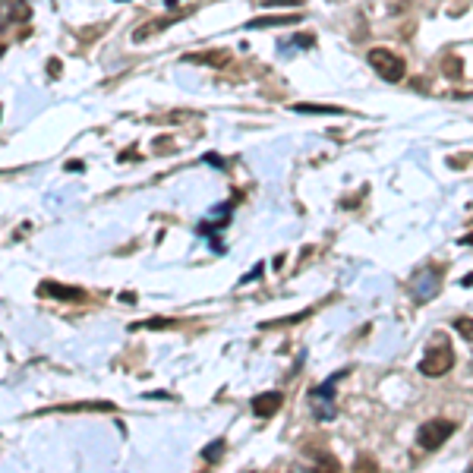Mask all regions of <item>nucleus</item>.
<instances>
[{"label":"nucleus","instance_id":"f257e3e1","mask_svg":"<svg viewBox=\"0 0 473 473\" xmlns=\"http://www.w3.org/2000/svg\"><path fill=\"white\" fill-rule=\"evenodd\" d=\"M455 429H457L455 420H445V417L426 420V423L417 429V445H420V451H435V448H442V445H445V442L451 439V435H455Z\"/></svg>","mask_w":473,"mask_h":473},{"label":"nucleus","instance_id":"f03ea898","mask_svg":"<svg viewBox=\"0 0 473 473\" xmlns=\"http://www.w3.org/2000/svg\"><path fill=\"white\" fill-rule=\"evenodd\" d=\"M366 60H369V67H373L378 76L385 79V83H401L404 73H407L404 60H401L398 54H391L388 48H373V51L366 54Z\"/></svg>","mask_w":473,"mask_h":473},{"label":"nucleus","instance_id":"7ed1b4c3","mask_svg":"<svg viewBox=\"0 0 473 473\" xmlns=\"http://www.w3.org/2000/svg\"><path fill=\"white\" fill-rule=\"evenodd\" d=\"M451 366H455V351H451V344H445V341L439 338L432 347H429L423 363H420V373L429 376V378H439V376H445Z\"/></svg>","mask_w":473,"mask_h":473},{"label":"nucleus","instance_id":"20e7f679","mask_svg":"<svg viewBox=\"0 0 473 473\" xmlns=\"http://www.w3.org/2000/svg\"><path fill=\"white\" fill-rule=\"evenodd\" d=\"M439 284H442V272H439V268H423V272H417V275H413V281H410L413 300H417V303L432 300V297L439 294Z\"/></svg>","mask_w":473,"mask_h":473},{"label":"nucleus","instance_id":"39448f33","mask_svg":"<svg viewBox=\"0 0 473 473\" xmlns=\"http://www.w3.org/2000/svg\"><path fill=\"white\" fill-rule=\"evenodd\" d=\"M28 16H32V6L26 0H0V28L10 23H26Z\"/></svg>","mask_w":473,"mask_h":473},{"label":"nucleus","instance_id":"423d86ee","mask_svg":"<svg viewBox=\"0 0 473 473\" xmlns=\"http://www.w3.org/2000/svg\"><path fill=\"white\" fill-rule=\"evenodd\" d=\"M38 297H54V300H70V303L85 300V294L79 287H67V284H57V281H41Z\"/></svg>","mask_w":473,"mask_h":473},{"label":"nucleus","instance_id":"0eeeda50","mask_svg":"<svg viewBox=\"0 0 473 473\" xmlns=\"http://www.w3.org/2000/svg\"><path fill=\"white\" fill-rule=\"evenodd\" d=\"M331 398H334L331 382H329V385H322V388H312L309 401H312V410H316V417H319V420H331V417H334Z\"/></svg>","mask_w":473,"mask_h":473},{"label":"nucleus","instance_id":"6e6552de","mask_svg":"<svg viewBox=\"0 0 473 473\" xmlns=\"http://www.w3.org/2000/svg\"><path fill=\"white\" fill-rule=\"evenodd\" d=\"M281 404H284V395H281V391H265V395H256V398H253V413L265 420V417H272V413H278Z\"/></svg>","mask_w":473,"mask_h":473},{"label":"nucleus","instance_id":"1a4fd4ad","mask_svg":"<svg viewBox=\"0 0 473 473\" xmlns=\"http://www.w3.org/2000/svg\"><path fill=\"white\" fill-rule=\"evenodd\" d=\"M177 19H184V16H167V19H155V23H145V26H139V28L133 32V41H136V45H142V41L149 38V35L164 32V28L171 26V23H177Z\"/></svg>","mask_w":473,"mask_h":473},{"label":"nucleus","instance_id":"9d476101","mask_svg":"<svg viewBox=\"0 0 473 473\" xmlns=\"http://www.w3.org/2000/svg\"><path fill=\"white\" fill-rule=\"evenodd\" d=\"M303 16H297V13H290V16H259V19H250L246 23V28H275V26H294V23H300Z\"/></svg>","mask_w":473,"mask_h":473},{"label":"nucleus","instance_id":"9b49d317","mask_svg":"<svg viewBox=\"0 0 473 473\" xmlns=\"http://www.w3.org/2000/svg\"><path fill=\"white\" fill-rule=\"evenodd\" d=\"M60 413H83V410H95V413H111L114 404L111 401H92V404H63L57 407Z\"/></svg>","mask_w":473,"mask_h":473},{"label":"nucleus","instance_id":"f8f14e48","mask_svg":"<svg viewBox=\"0 0 473 473\" xmlns=\"http://www.w3.org/2000/svg\"><path fill=\"white\" fill-rule=\"evenodd\" d=\"M186 60H199V63H212V67H228V51H212V54H193Z\"/></svg>","mask_w":473,"mask_h":473},{"label":"nucleus","instance_id":"ddd939ff","mask_svg":"<svg viewBox=\"0 0 473 473\" xmlns=\"http://www.w3.org/2000/svg\"><path fill=\"white\" fill-rule=\"evenodd\" d=\"M294 111L297 114H341V107L338 105H294Z\"/></svg>","mask_w":473,"mask_h":473},{"label":"nucleus","instance_id":"4468645a","mask_svg":"<svg viewBox=\"0 0 473 473\" xmlns=\"http://www.w3.org/2000/svg\"><path fill=\"white\" fill-rule=\"evenodd\" d=\"M455 331L461 334V338H467L470 344H473V319H467V316H457V319H455Z\"/></svg>","mask_w":473,"mask_h":473},{"label":"nucleus","instance_id":"2eb2a0df","mask_svg":"<svg viewBox=\"0 0 473 473\" xmlns=\"http://www.w3.org/2000/svg\"><path fill=\"white\" fill-rule=\"evenodd\" d=\"M221 451H224V442H221V439H215L212 445H208L206 451H202V461H206V464H218V457H221Z\"/></svg>","mask_w":473,"mask_h":473},{"label":"nucleus","instance_id":"dca6fc26","mask_svg":"<svg viewBox=\"0 0 473 473\" xmlns=\"http://www.w3.org/2000/svg\"><path fill=\"white\" fill-rule=\"evenodd\" d=\"M174 325H177L174 319H149V322H136L133 331L136 329H174Z\"/></svg>","mask_w":473,"mask_h":473},{"label":"nucleus","instance_id":"f3484780","mask_svg":"<svg viewBox=\"0 0 473 473\" xmlns=\"http://www.w3.org/2000/svg\"><path fill=\"white\" fill-rule=\"evenodd\" d=\"M445 76H461V60H457V57H455V60H451V57H445Z\"/></svg>","mask_w":473,"mask_h":473},{"label":"nucleus","instance_id":"a211bd4d","mask_svg":"<svg viewBox=\"0 0 473 473\" xmlns=\"http://www.w3.org/2000/svg\"><path fill=\"white\" fill-rule=\"evenodd\" d=\"M290 41H294L297 48H312V45H316V35H294Z\"/></svg>","mask_w":473,"mask_h":473},{"label":"nucleus","instance_id":"6ab92c4d","mask_svg":"<svg viewBox=\"0 0 473 473\" xmlns=\"http://www.w3.org/2000/svg\"><path fill=\"white\" fill-rule=\"evenodd\" d=\"M265 6H300V0H265Z\"/></svg>","mask_w":473,"mask_h":473},{"label":"nucleus","instance_id":"aec40b11","mask_svg":"<svg viewBox=\"0 0 473 473\" xmlns=\"http://www.w3.org/2000/svg\"><path fill=\"white\" fill-rule=\"evenodd\" d=\"M48 73L51 76H60V60H48Z\"/></svg>","mask_w":473,"mask_h":473},{"label":"nucleus","instance_id":"412c9836","mask_svg":"<svg viewBox=\"0 0 473 473\" xmlns=\"http://www.w3.org/2000/svg\"><path fill=\"white\" fill-rule=\"evenodd\" d=\"M174 4H177V0H167V6H174Z\"/></svg>","mask_w":473,"mask_h":473},{"label":"nucleus","instance_id":"4be33fe9","mask_svg":"<svg viewBox=\"0 0 473 473\" xmlns=\"http://www.w3.org/2000/svg\"><path fill=\"white\" fill-rule=\"evenodd\" d=\"M4 51H6V48H4V45H0V57H4Z\"/></svg>","mask_w":473,"mask_h":473},{"label":"nucleus","instance_id":"5701e85b","mask_svg":"<svg viewBox=\"0 0 473 473\" xmlns=\"http://www.w3.org/2000/svg\"><path fill=\"white\" fill-rule=\"evenodd\" d=\"M0 117H4V111H0Z\"/></svg>","mask_w":473,"mask_h":473}]
</instances>
